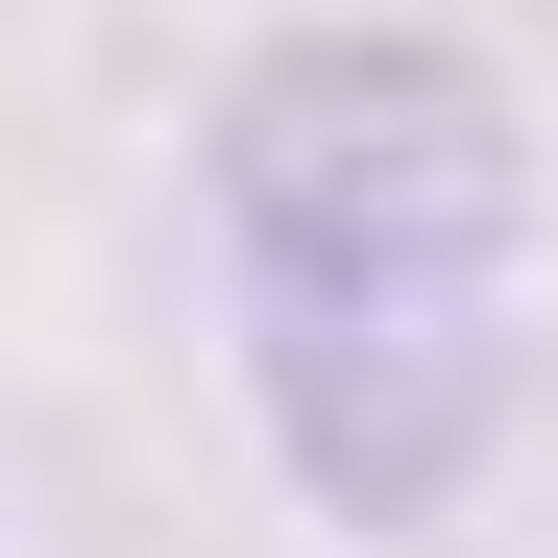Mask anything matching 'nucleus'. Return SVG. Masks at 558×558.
<instances>
[{
    "instance_id": "f257e3e1",
    "label": "nucleus",
    "mask_w": 558,
    "mask_h": 558,
    "mask_svg": "<svg viewBox=\"0 0 558 558\" xmlns=\"http://www.w3.org/2000/svg\"><path fill=\"white\" fill-rule=\"evenodd\" d=\"M219 267L243 389L340 534H413L486 486L534 364V122L437 25H292L219 98Z\"/></svg>"
}]
</instances>
